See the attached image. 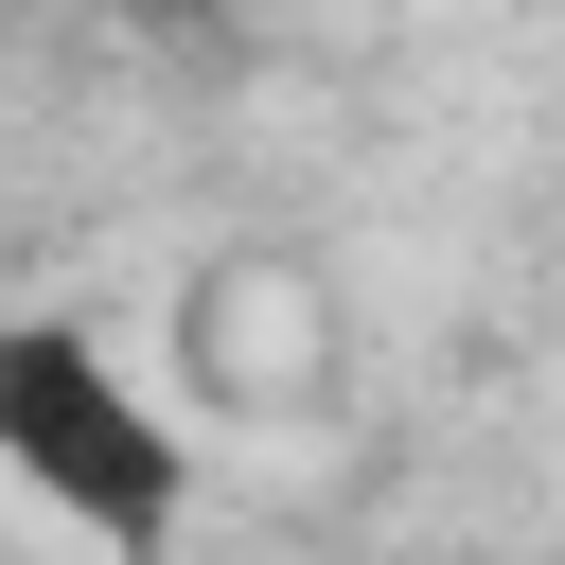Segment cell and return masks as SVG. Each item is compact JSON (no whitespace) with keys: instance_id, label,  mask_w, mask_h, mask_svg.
Masks as SVG:
<instances>
[{"instance_id":"2","label":"cell","mask_w":565,"mask_h":565,"mask_svg":"<svg viewBox=\"0 0 565 565\" xmlns=\"http://www.w3.org/2000/svg\"><path fill=\"white\" fill-rule=\"evenodd\" d=\"M124 18H230V0H124Z\"/></svg>"},{"instance_id":"1","label":"cell","mask_w":565,"mask_h":565,"mask_svg":"<svg viewBox=\"0 0 565 565\" xmlns=\"http://www.w3.org/2000/svg\"><path fill=\"white\" fill-rule=\"evenodd\" d=\"M0 477L106 565H177L194 530V441L71 300H0Z\"/></svg>"}]
</instances>
